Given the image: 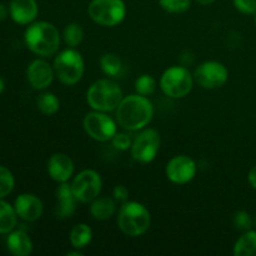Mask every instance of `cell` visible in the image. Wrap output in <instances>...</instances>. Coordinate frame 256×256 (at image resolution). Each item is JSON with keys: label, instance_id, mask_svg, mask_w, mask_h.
I'll list each match as a JSON object with an SVG mask.
<instances>
[{"label": "cell", "instance_id": "1", "mask_svg": "<svg viewBox=\"0 0 256 256\" xmlns=\"http://www.w3.org/2000/svg\"><path fill=\"white\" fill-rule=\"evenodd\" d=\"M116 122L128 132H140L145 129L154 116V105L149 98L138 92L122 98L115 110Z\"/></svg>", "mask_w": 256, "mask_h": 256}, {"label": "cell", "instance_id": "2", "mask_svg": "<svg viewBox=\"0 0 256 256\" xmlns=\"http://www.w3.org/2000/svg\"><path fill=\"white\" fill-rule=\"evenodd\" d=\"M24 42L32 54L40 58H49L59 52L60 32L52 22H34L28 25L24 32Z\"/></svg>", "mask_w": 256, "mask_h": 256}, {"label": "cell", "instance_id": "3", "mask_svg": "<svg viewBox=\"0 0 256 256\" xmlns=\"http://www.w3.org/2000/svg\"><path fill=\"white\" fill-rule=\"evenodd\" d=\"M118 226L120 232L130 238H139L146 234L152 225V214L139 202H125L118 212Z\"/></svg>", "mask_w": 256, "mask_h": 256}, {"label": "cell", "instance_id": "4", "mask_svg": "<svg viewBox=\"0 0 256 256\" xmlns=\"http://www.w3.org/2000/svg\"><path fill=\"white\" fill-rule=\"evenodd\" d=\"M122 88L112 78L98 79L86 92V102L92 110L110 112L116 110L122 100Z\"/></svg>", "mask_w": 256, "mask_h": 256}, {"label": "cell", "instance_id": "5", "mask_svg": "<svg viewBox=\"0 0 256 256\" xmlns=\"http://www.w3.org/2000/svg\"><path fill=\"white\" fill-rule=\"evenodd\" d=\"M52 68L55 78H58L62 84L72 86L78 84L84 76L85 62L76 48H66L55 55Z\"/></svg>", "mask_w": 256, "mask_h": 256}, {"label": "cell", "instance_id": "6", "mask_svg": "<svg viewBox=\"0 0 256 256\" xmlns=\"http://www.w3.org/2000/svg\"><path fill=\"white\" fill-rule=\"evenodd\" d=\"M194 75L186 66L172 65L164 70L160 76V89L172 99H182L192 92L194 86Z\"/></svg>", "mask_w": 256, "mask_h": 256}, {"label": "cell", "instance_id": "7", "mask_svg": "<svg viewBox=\"0 0 256 256\" xmlns=\"http://www.w3.org/2000/svg\"><path fill=\"white\" fill-rule=\"evenodd\" d=\"M88 15L100 26H116L126 16V5L124 0H92L88 5Z\"/></svg>", "mask_w": 256, "mask_h": 256}, {"label": "cell", "instance_id": "8", "mask_svg": "<svg viewBox=\"0 0 256 256\" xmlns=\"http://www.w3.org/2000/svg\"><path fill=\"white\" fill-rule=\"evenodd\" d=\"M118 122H115L108 112L92 110L82 119V128L92 140L99 142H112L118 132Z\"/></svg>", "mask_w": 256, "mask_h": 256}, {"label": "cell", "instance_id": "9", "mask_svg": "<svg viewBox=\"0 0 256 256\" xmlns=\"http://www.w3.org/2000/svg\"><path fill=\"white\" fill-rule=\"evenodd\" d=\"M160 134L155 129L145 128L140 130L139 134L132 140V145L130 148V152L135 162L142 164H149L156 159L160 150Z\"/></svg>", "mask_w": 256, "mask_h": 256}, {"label": "cell", "instance_id": "10", "mask_svg": "<svg viewBox=\"0 0 256 256\" xmlns=\"http://www.w3.org/2000/svg\"><path fill=\"white\" fill-rule=\"evenodd\" d=\"M72 190L79 202L88 204L96 199L102 188V180L94 169H85L72 178Z\"/></svg>", "mask_w": 256, "mask_h": 256}, {"label": "cell", "instance_id": "11", "mask_svg": "<svg viewBox=\"0 0 256 256\" xmlns=\"http://www.w3.org/2000/svg\"><path fill=\"white\" fill-rule=\"evenodd\" d=\"M194 80L202 89L214 90L224 86L229 79V70L222 62L206 60L194 70Z\"/></svg>", "mask_w": 256, "mask_h": 256}, {"label": "cell", "instance_id": "12", "mask_svg": "<svg viewBox=\"0 0 256 256\" xmlns=\"http://www.w3.org/2000/svg\"><path fill=\"white\" fill-rule=\"evenodd\" d=\"M198 172V165L189 155H175L165 166L168 180L175 185L189 184Z\"/></svg>", "mask_w": 256, "mask_h": 256}, {"label": "cell", "instance_id": "13", "mask_svg": "<svg viewBox=\"0 0 256 256\" xmlns=\"http://www.w3.org/2000/svg\"><path fill=\"white\" fill-rule=\"evenodd\" d=\"M55 78L54 68L42 58L32 60L26 68V79L35 90H45L52 85Z\"/></svg>", "mask_w": 256, "mask_h": 256}, {"label": "cell", "instance_id": "14", "mask_svg": "<svg viewBox=\"0 0 256 256\" xmlns=\"http://www.w3.org/2000/svg\"><path fill=\"white\" fill-rule=\"evenodd\" d=\"M14 209L18 218L24 222H36L44 212V205L39 196L29 192H24L16 196L14 202Z\"/></svg>", "mask_w": 256, "mask_h": 256}, {"label": "cell", "instance_id": "15", "mask_svg": "<svg viewBox=\"0 0 256 256\" xmlns=\"http://www.w3.org/2000/svg\"><path fill=\"white\" fill-rule=\"evenodd\" d=\"M74 162L64 152H55L48 160V174L58 184L69 182L74 176Z\"/></svg>", "mask_w": 256, "mask_h": 256}, {"label": "cell", "instance_id": "16", "mask_svg": "<svg viewBox=\"0 0 256 256\" xmlns=\"http://www.w3.org/2000/svg\"><path fill=\"white\" fill-rule=\"evenodd\" d=\"M55 215L58 219H69L76 212L79 202L75 198L69 182H62L55 190Z\"/></svg>", "mask_w": 256, "mask_h": 256}, {"label": "cell", "instance_id": "17", "mask_svg": "<svg viewBox=\"0 0 256 256\" xmlns=\"http://www.w3.org/2000/svg\"><path fill=\"white\" fill-rule=\"evenodd\" d=\"M39 14L36 0H10L9 15L19 25H29Z\"/></svg>", "mask_w": 256, "mask_h": 256}, {"label": "cell", "instance_id": "18", "mask_svg": "<svg viewBox=\"0 0 256 256\" xmlns=\"http://www.w3.org/2000/svg\"><path fill=\"white\" fill-rule=\"evenodd\" d=\"M6 248L14 256H29L32 252V242L24 229H14L8 234Z\"/></svg>", "mask_w": 256, "mask_h": 256}, {"label": "cell", "instance_id": "19", "mask_svg": "<svg viewBox=\"0 0 256 256\" xmlns=\"http://www.w3.org/2000/svg\"><path fill=\"white\" fill-rule=\"evenodd\" d=\"M90 215L92 219L98 222H105L114 216L116 212V202L114 198L109 196H98L96 199L90 202Z\"/></svg>", "mask_w": 256, "mask_h": 256}, {"label": "cell", "instance_id": "20", "mask_svg": "<svg viewBox=\"0 0 256 256\" xmlns=\"http://www.w3.org/2000/svg\"><path fill=\"white\" fill-rule=\"evenodd\" d=\"M69 240L74 249H85L92 240V228L88 224H84V222H79V224L74 225L70 230Z\"/></svg>", "mask_w": 256, "mask_h": 256}, {"label": "cell", "instance_id": "21", "mask_svg": "<svg viewBox=\"0 0 256 256\" xmlns=\"http://www.w3.org/2000/svg\"><path fill=\"white\" fill-rule=\"evenodd\" d=\"M235 256H256V230H248L235 242L232 246Z\"/></svg>", "mask_w": 256, "mask_h": 256}, {"label": "cell", "instance_id": "22", "mask_svg": "<svg viewBox=\"0 0 256 256\" xmlns=\"http://www.w3.org/2000/svg\"><path fill=\"white\" fill-rule=\"evenodd\" d=\"M16 222L18 215L14 206L0 199V234H9L15 229Z\"/></svg>", "mask_w": 256, "mask_h": 256}, {"label": "cell", "instance_id": "23", "mask_svg": "<svg viewBox=\"0 0 256 256\" xmlns=\"http://www.w3.org/2000/svg\"><path fill=\"white\" fill-rule=\"evenodd\" d=\"M100 68L108 78H116L122 72V62L114 52H105L100 58Z\"/></svg>", "mask_w": 256, "mask_h": 256}, {"label": "cell", "instance_id": "24", "mask_svg": "<svg viewBox=\"0 0 256 256\" xmlns=\"http://www.w3.org/2000/svg\"><path fill=\"white\" fill-rule=\"evenodd\" d=\"M36 106L39 112L44 115H54L59 112L60 102L54 92H45L38 98Z\"/></svg>", "mask_w": 256, "mask_h": 256}, {"label": "cell", "instance_id": "25", "mask_svg": "<svg viewBox=\"0 0 256 256\" xmlns=\"http://www.w3.org/2000/svg\"><path fill=\"white\" fill-rule=\"evenodd\" d=\"M62 39L68 48H76L84 40V29L78 22H70L64 28Z\"/></svg>", "mask_w": 256, "mask_h": 256}, {"label": "cell", "instance_id": "26", "mask_svg": "<svg viewBox=\"0 0 256 256\" xmlns=\"http://www.w3.org/2000/svg\"><path fill=\"white\" fill-rule=\"evenodd\" d=\"M135 92L140 95H144V96H150L155 92L156 90V80L154 76L149 74H142L135 80Z\"/></svg>", "mask_w": 256, "mask_h": 256}, {"label": "cell", "instance_id": "27", "mask_svg": "<svg viewBox=\"0 0 256 256\" xmlns=\"http://www.w3.org/2000/svg\"><path fill=\"white\" fill-rule=\"evenodd\" d=\"M15 186V178L8 168L0 165V199L12 194Z\"/></svg>", "mask_w": 256, "mask_h": 256}, {"label": "cell", "instance_id": "28", "mask_svg": "<svg viewBox=\"0 0 256 256\" xmlns=\"http://www.w3.org/2000/svg\"><path fill=\"white\" fill-rule=\"evenodd\" d=\"M159 5L170 14H182L190 9L192 0H159Z\"/></svg>", "mask_w": 256, "mask_h": 256}, {"label": "cell", "instance_id": "29", "mask_svg": "<svg viewBox=\"0 0 256 256\" xmlns=\"http://www.w3.org/2000/svg\"><path fill=\"white\" fill-rule=\"evenodd\" d=\"M232 224L239 232H248L254 225V218L245 210H238L232 214Z\"/></svg>", "mask_w": 256, "mask_h": 256}, {"label": "cell", "instance_id": "30", "mask_svg": "<svg viewBox=\"0 0 256 256\" xmlns=\"http://www.w3.org/2000/svg\"><path fill=\"white\" fill-rule=\"evenodd\" d=\"M112 146H114L115 149L120 150V152H126V150H129L132 145V138L128 134H125V132H116V134L114 135V138L112 139Z\"/></svg>", "mask_w": 256, "mask_h": 256}, {"label": "cell", "instance_id": "31", "mask_svg": "<svg viewBox=\"0 0 256 256\" xmlns=\"http://www.w3.org/2000/svg\"><path fill=\"white\" fill-rule=\"evenodd\" d=\"M235 9L244 15L256 14V0H232Z\"/></svg>", "mask_w": 256, "mask_h": 256}, {"label": "cell", "instance_id": "32", "mask_svg": "<svg viewBox=\"0 0 256 256\" xmlns=\"http://www.w3.org/2000/svg\"><path fill=\"white\" fill-rule=\"evenodd\" d=\"M112 198L116 202H122L124 204L125 202L129 200V190L124 186V185H116L112 189Z\"/></svg>", "mask_w": 256, "mask_h": 256}, {"label": "cell", "instance_id": "33", "mask_svg": "<svg viewBox=\"0 0 256 256\" xmlns=\"http://www.w3.org/2000/svg\"><path fill=\"white\" fill-rule=\"evenodd\" d=\"M248 182H249L250 186L252 189L256 190V165L249 170V174H248Z\"/></svg>", "mask_w": 256, "mask_h": 256}, {"label": "cell", "instance_id": "34", "mask_svg": "<svg viewBox=\"0 0 256 256\" xmlns=\"http://www.w3.org/2000/svg\"><path fill=\"white\" fill-rule=\"evenodd\" d=\"M8 15H9V8L5 6L4 4H0V22L6 19Z\"/></svg>", "mask_w": 256, "mask_h": 256}, {"label": "cell", "instance_id": "35", "mask_svg": "<svg viewBox=\"0 0 256 256\" xmlns=\"http://www.w3.org/2000/svg\"><path fill=\"white\" fill-rule=\"evenodd\" d=\"M196 2H199L200 5H210L212 4V2H215L216 0H195Z\"/></svg>", "mask_w": 256, "mask_h": 256}, {"label": "cell", "instance_id": "36", "mask_svg": "<svg viewBox=\"0 0 256 256\" xmlns=\"http://www.w3.org/2000/svg\"><path fill=\"white\" fill-rule=\"evenodd\" d=\"M68 256H82V252L80 250H76V252H69L66 254Z\"/></svg>", "mask_w": 256, "mask_h": 256}, {"label": "cell", "instance_id": "37", "mask_svg": "<svg viewBox=\"0 0 256 256\" xmlns=\"http://www.w3.org/2000/svg\"><path fill=\"white\" fill-rule=\"evenodd\" d=\"M4 89H5V82H4V80H2V78H0V94H2V92H4Z\"/></svg>", "mask_w": 256, "mask_h": 256}, {"label": "cell", "instance_id": "38", "mask_svg": "<svg viewBox=\"0 0 256 256\" xmlns=\"http://www.w3.org/2000/svg\"><path fill=\"white\" fill-rule=\"evenodd\" d=\"M254 225H255V228H256V215L254 216Z\"/></svg>", "mask_w": 256, "mask_h": 256}, {"label": "cell", "instance_id": "39", "mask_svg": "<svg viewBox=\"0 0 256 256\" xmlns=\"http://www.w3.org/2000/svg\"><path fill=\"white\" fill-rule=\"evenodd\" d=\"M254 20H255V25H256V14H255V16H254Z\"/></svg>", "mask_w": 256, "mask_h": 256}]
</instances>
